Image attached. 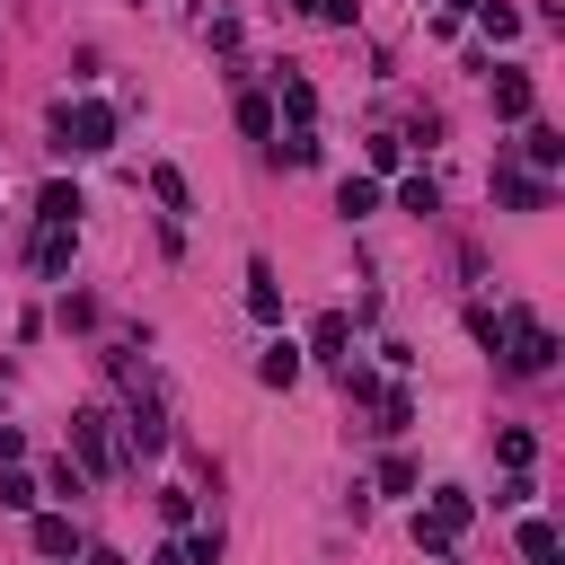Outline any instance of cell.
<instances>
[{
	"label": "cell",
	"mask_w": 565,
	"mask_h": 565,
	"mask_svg": "<svg viewBox=\"0 0 565 565\" xmlns=\"http://www.w3.org/2000/svg\"><path fill=\"white\" fill-rule=\"evenodd\" d=\"M494 344H503V362H512V371H530V380H539V371L556 362V344H547V327H539L530 309H512V318H494Z\"/></svg>",
	"instance_id": "cell-1"
},
{
	"label": "cell",
	"mask_w": 565,
	"mask_h": 565,
	"mask_svg": "<svg viewBox=\"0 0 565 565\" xmlns=\"http://www.w3.org/2000/svg\"><path fill=\"white\" fill-rule=\"evenodd\" d=\"M71 450H79V468H88V477H115V468H124V450H115V415H106V406L71 415Z\"/></svg>",
	"instance_id": "cell-2"
},
{
	"label": "cell",
	"mask_w": 565,
	"mask_h": 565,
	"mask_svg": "<svg viewBox=\"0 0 565 565\" xmlns=\"http://www.w3.org/2000/svg\"><path fill=\"white\" fill-rule=\"evenodd\" d=\"M468 512H477V503H468L459 486H441V494H433V503L415 512V547H433V556H450V539L468 530Z\"/></svg>",
	"instance_id": "cell-3"
},
{
	"label": "cell",
	"mask_w": 565,
	"mask_h": 565,
	"mask_svg": "<svg viewBox=\"0 0 565 565\" xmlns=\"http://www.w3.org/2000/svg\"><path fill=\"white\" fill-rule=\"evenodd\" d=\"M53 124H62V150H88V159H97V150H115V106H97V97L62 106Z\"/></svg>",
	"instance_id": "cell-4"
},
{
	"label": "cell",
	"mask_w": 565,
	"mask_h": 565,
	"mask_svg": "<svg viewBox=\"0 0 565 565\" xmlns=\"http://www.w3.org/2000/svg\"><path fill=\"white\" fill-rule=\"evenodd\" d=\"M486 79H494V115H503V124H530V106H539L530 71H486Z\"/></svg>",
	"instance_id": "cell-5"
},
{
	"label": "cell",
	"mask_w": 565,
	"mask_h": 565,
	"mask_svg": "<svg viewBox=\"0 0 565 565\" xmlns=\"http://www.w3.org/2000/svg\"><path fill=\"white\" fill-rule=\"evenodd\" d=\"M247 318H256V327L282 318V282H274V265H247Z\"/></svg>",
	"instance_id": "cell-6"
},
{
	"label": "cell",
	"mask_w": 565,
	"mask_h": 565,
	"mask_svg": "<svg viewBox=\"0 0 565 565\" xmlns=\"http://www.w3.org/2000/svg\"><path fill=\"white\" fill-rule=\"evenodd\" d=\"M256 380H265V388H291V380H300V344H291V335H274V344H265V362H256Z\"/></svg>",
	"instance_id": "cell-7"
},
{
	"label": "cell",
	"mask_w": 565,
	"mask_h": 565,
	"mask_svg": "<svg viewBox=\"0 0 565 565\" xmlns=\"http://www.w3.org/2000/svg\"><path fill=\"white\" fill-rule=\"evenodd\" d=\"M124 433H132V450H141V459H150V450H168V415H159V397H141Z\"/></svg>",
	"instance_id": "cell-8"
},
{
	"label": "cell",
	"mask_w": 565,
	"mask_h": 565,
	"mask_svg": "<svg viewBox=\"0 0 565 565\" xmlns=\"http://www.w3.org/2000/svg\"><path fill=\"white\" fill-rule=\"evenodd\" d=\"M335 212H344V221L380 212V177H344V185H335Z\"/></svg>",
	"instance_id": "cell-9"
},
{
	"label": "cell",
	"mask_w": 565,
	"mask_h": 565,
	"mask_svg": "<svg viewBox=\"0 0 565 565\" xmlns=\"http://www.w3.org/2000/svg\"><path fill=\"white\" fill-rule=\"evenodd\" d=\"M494 194H503L512 212H539V203H547V177H512V168H503V177H494Z\"/></svg>",
	"instance_id": "cell-10"
},
{
	"label": "cell",
	"mask_w": 565,
	"mask_h": 565,
	"mask_svg": "<svg viewBox=\"0 0 565 565\" xmlns=\"http://www.w3.org/2000/svg\"><path fill=\"white\" fill-rule=\"evenodd\" d=\"M35 212H44V221H62V230H79V212H88V203H79V185H44V194H35Z\"/></svg>",
	"instance_id": "cell-11"
},
{
	"label": "cell",
	"mask_w": 565,
	"mask_h": 565,
	"mask_svg": "<svg viewBox=\"0 0 565 565\" xmlns=\"http://www.w3.org/2000/svg\"><path fill=\"white\" fill-rule=\"evenodd\" d=\"M71 238H79V230L44 221V238H35V274H62V265H71Z\"/></svg>",
	"instance_id": "cell-12"
},
{
	"label": "cell",
	"mask_w": 565,
	"mask_h": 565,
	"mask_svg": "<svg viewBox=\"0 0 565 565\" xmlns=\"http://www.w3.org/2000/svg\"><path fill=\"white\" fill-rule=\"evenodd\" d=\"M521 150H530V168H556V159H565V132H556V124H530Z\"/></svg>",
	"instance_id": "cell-13"
},
{
	"label": "cell",
	"mask_w": 565,
	"mask_h": 565,
	"mask_svg": "<svg viewBox=\"0 0 565 565\" xmlns=\"http://www.w3.org/2000/svg\"><path fill=\"white\" fill-rule=\"evenodd\" d=\"M344 335H353V318H344V309H327V318H318V335H309V353H327V362H335V353H344Z\"/></svg>",
	"instance_id": "cell-14"
},
{
	"label": "cell",
	"mask_w": 565,
	"mask_h": 565,
	"mask_svg": "<svg viewBox=\"0 0 565 565\" xmlns=\"http://www.w3.org/2000/svg\"><path fill=\"white\" fill-rule=\"evenodd\" d=\"M0 503H9V512H35L44 494H35V477H26V468H0Z\"/></svg>",
	"instance_id": "cell-15"
},
{
	"label": "cell",
	"mask_w": 565,
	"mask_h": 565,
	"mask_svg": "<svg viewBox=\"0 0 565 565\" xmlns=\"http://www.w3.org/2000/svg\"><path fill=\"white\" fill-rule=\"evenodd\" d=\"M274 79H282V106H291V115H300V124H309V115H318V88H309V79H300V71H274Z\"/></svg>",
	"instance_id": "cell-16"
},
{
	"label": "cell",
	"mask_w": 565,
	"mask_h": 565,
	"mask_svg": "<svg viewBox=\"0 0 565 565\" xmlns=\"http://www.w3.org/2000/svg\"><path fill=\"white\" fill-rule=\"evenodd\" d=\"M415 424V397L406 388H380V433H406Z\"/></svg>",
	"instance_id": "cell-17"
},
{
	"label": "cell",
	"mask_w": 565,
	"mask_h": 565,
	"mask_svg": "<svg viewBox=\"0 0 565 565\" xmlns=\"http://www.w3.org/2000/svg\"><path fill=\"white\" fill-rule=\"evenodd\" d=\"M35 547H44V556H71V521H62V512H35Z\"/></svg>",
	"instance_id": "cell-18"
},
{
	"label": "cell",
	"mask_w": 565,
	"mask_h": 565,
	"mask_svg": "<svg viewBox=\"0 0 565 565\" xmlns=\"http://www.w3.org/2000/svg\"><path fill=\"white\" fill-rule=\"evenodd\" d=\"M477 26L503 44V35H521V9H503V0H477Z\"/></svg>",
	"instance_id": "cell-19"
},
{
	"label": "cell",
	"mask_w": 565,
	"mask_h": 565,
	"mask_svg": "<svg viewBox=\"0 0 565 565\" xmlns=\"http://www.w3.org/2000/svg\"><path fill=\"white\" fill-rule=\"evenodd\" d=\"M521 556H530V565H556V530H547V521H521Z\"/></svg>",
	"instance_id": "cell-20"
},
{
	"label": "cell",
	"mask_w": 565,
	"mask_h": 565,
	"mask_svg": "<svg viewBox=\"0 0 565 565\" xmlns=\"http://www.w3.org/2000/svg\"><path fill=\"white\" fill-rule=\"evenodd\" d=\"M397 203H406V212H441V185H433V177H406Z\"/></svg>",
	"instance_id": "cell-21"
},
{
	"label": "cell",
	"mask_w": 565,
	"mask_h": 565,
	"mask_svg": "<svg viewBox=\"0 0 565 565\" xmlns=\"http://www.w3.org/2000/svg\"><path fill=\"white\" fill-rule=\"evenodd\" d=\"M494 450H503V468H530V459H539V441H530L521 424H512V433H494Z\"/></svg>",
	"instance_id": "cell-22"
},
{
	"label": "cell",
	"mask_w": 565,
	"mask_h": 565,
	"mask_svg": "<svg viewBox=\"0 0 565 565\" xmlns=\"http://www.w3.org/2000/svg\"><path fill=\"white\" fill-rule=\"evenodd\" d=\"M177 547H185V565H221V530H185Z\"/></svg>",
	"instance_id": "cell-23"
},
{
	"label": "cell",
	"mask_w": 565,
	"mask_h": 565,
	"mask_svg": "<svg viewBox=\"0 0 565 565\" xmlns=\"http://www.w3.org/2000/svg\"><path fill=\"white\" fill-rule=\"evenodd\" d=\"M150 194H159V203H168V212H185V203H194V194H185V177H177V168H159V177H150Z\"/></svg>",
	"instance_id": "cell-24"
},
{
	"label": "cell",
	"mask_w": 565,
	"mask_h": 565,
	"mask_svg": "<svg viewBox=\"0 0 565 565\" xmlns=\"http://www.w3.org/2000/svg\"><path fill=\"white\" fill-rule=\"evenodd\" d=\"M238 124L247 132H274V97H238Z\"/></svg>",
	"instance_id": "cell-25"
},
{
	"label": "cell",
	"mask_w": 565,
	"mask_h": 565,
	"mask_svg": "<svg viewBox=\"0 0 565 565\" xmlns=\"http://www.w3.org/2000/svg\"><path fill=\"white\" fill-rule=\"evenodd\" d=\"M397 159H406V141H397V132H371V168H380V177H388V168H397Z\"/></svg>",
	"instance_id": "cell-26"
},
{
	"label": "cell",
	"mask_w": 565,
	"mask_h": 565,
	"mask_svg": "<svg viewBox=\"0 0 565 565\" xmlns=\"http://www.w3.org/2000/svg\"><path fill=\"white\" fill-rule=\"evenodd\" d=\"M18 459H26V433H18V424H0V468H18Z\"/></svg>",
	"instance_id": "cell-27"
},
{
	"label": "cell",
	"mask_w": 565,
	"mask_h": 565,
	"mask_svg": "<svg viewBox=\"0 0 565 565\" xmlns=\"http://www.w3.org/2000/svg\"><path fill=\"white\" fill-rule=\"evenodd\" d=\"M150 565H185V547H159V556H150Z\"/></svg>",
	"instance_id": "cell-28"
},
{
	"label": "cell",
	"mask_w": 565,
	"mask_h": 565,
	"mask_svg": "<svg viewBox=\"0 0 565 565\" xmlns=\"http://www.w3.org/2000/svg\"><path fill=\"white\" fill-rule=\"evenodd\" d=\"M291 9H309V18H318V9H327V0H291Z\"/></svg>",
	"instance_id": "cell-29"
},
{
	"label": "cell",
	"mask_w": 565,
	"mask_h": 565,
	"mask_svg": "<svg viewBox=\"0 0 565 565\" xmlns=\"http://www.w3.org/2000/svg\"><path fill=\"white\" fill-rule=\"evenodd\" d=\"M441 565H450V556H441Z\"/></svg>",
	"instance_id": "cell-30"
},
{
	"label": "cell",
	"mask_w": 565,
	"mask_h": 565,
	"mask_svg": "<svg viewBox=\"0 0 565 565\" xmlns=\"http://www.w3.org/2000/svg\"><path fill=\"white\" fill-rule=\"evenodd\" d=\"M53 565H62V556H53Z\"/></svg>",
	"instance_id": "cell-31"
}]
</instances>
